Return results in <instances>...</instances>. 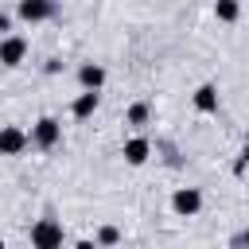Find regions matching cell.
<instances>
[{"label": "cell", "mask_w": 249, "mask_h": 249, "mask_svg": "<svg viewBox=\"0 0 249 249\" xmlns=\"http://www.w3.org/2000/svg\"><path fill=\"white\" fill-rule=\"evenodd\" d=\"M27 241H31V249H62L66 230H62V222H58L54 214H43V218H35V222H31Z\"/></svg>", "instance_id": "1"}, {"label": "cell", "mask_w": 249, "mask_h": 249, "mask_svg": "<svg viewBox=\"0 0 249 249\" xmlns=\"http://www.w3.org/2000/svg\"><path fill=\"white\" fill-rule=\"evenodd\" d=\"M62 144V121L58 117H39L35 124H31V132H27V148H39V152H51V148H58Z\"/></svg>", "instance_id": "2"}, {"label": "cell", "mask_w": 249, "mask_h": 249, "mask_svg": "<svg viewBox=\"0 0 249 249\" xmlns=\"http://www.w3.org/2000/svg\"><path fill=\"white\" fill-rule=\"evenodd\" d=\"M12 12H16V19H23V23H47V19L58 16V4H54V0H19Z\"/></svg>", "instance_id": "3"}, {"label": "cell", "mask_w": 249, "mask_h": 249, "mask_svg": "<svg viewBox=\"0 0 249 249\" xmlns=\"http://www.w3.org/2000/svg\"><path fill=\"white\" fill-rule=\"evenodd\" d=\"M27 51H31L27 35H19V31L4 35V39H0V66H4V70H16V66L27 58Z\"/></svg>", "instance_id": "4"}, {"label": "cell", "mask_w": 249, "mask_h": 249, "mask_svg": "<svg viewBox=\"0 0 249 249\" xmlns=\"http://www.w3.org/2000/svg\"><path fill=\"white\" fill-rule=\"evenodd\" d=\"M171 210H175L179 218H195V214L202 210V191H198V187H175Z\"/></svg>", "instance_id": "5"}, {"label": "cell", "mask_w": 249, "mask_h": 249, "mask_svg": "<svg viewBox=\"0 0 249 249\" xmlns=\"http://www.w3.org/2000/svg\"><path fill=\"white\" fill-rule=\"evenodd\" d=\"M121 156H124V163H128V167H144V163L152 160V140L136 132V136H128V140H124Z\"/></svg>", "instance_id": "6"}, {"label": "cell", "mask_w": 249, "mask_h": 249, "mask_svg": "<svg viewBox=\"0 0 249 249\" xmlns=\"http://www.w3.org/2000/svg\"><path fill=\"white\" fill-rule=\"evenodd\" d=\"M27 152V132L19 128V124H4L0 128V156H23Z\"/></svg>", "instance_id": "7"}, {"label": "cell", "mask_w": 249, "mask_h": 249, "mask_svg": "<svg viewBox=\"0 0 249 249\" xmlns=\"http://www.w3.org/2000/svg\"><path fill=\"white\" fill-rule=\"evenodd\" d=\"M78 86H82V93H101V86H105V66H101V62H82V66H78Z\"/></svg>", "instance_id": "8"}, {"label": "cell", "mask_w": 249, "mask_h": 249, "mask_svg": "<svg viewBox=\"0 0 249 249\" xmlns=\"http://www.w3.org/2000/svg\"><path fill=\"white\" fill-rule=\"evenodd\" d=\"M191 101H195V109H198L202 117L218 113V105H222V97H218V86H214V82H202V86L191 93Z\"/></svg>", "instance_id": "9"}, {"label": "cell", "mask_w": 249, "mask_h": 249, "mask_svg": "<svg viewBox=\"0 0 249 249\" xmlns=\"http://www.w3.org/2000/svg\"><path fill=\"white\" fill-rule=\"evenodd\" d=\"M97 105H101V93H78V97L70 101V117H74V121H89V117L97 113Z\"/></svg>", "instance_id": "10"}, {"label": "cell", "mask_w": 249, "mask_h": 249, "mask_svg": "<svg viewBox=\"0 0 249 249\" xmlns=\"http://www.w3.org/2000/svg\"><path fill=\"white\" fill-rule=\"evenodd\" d=\"M152 152H160V160H163L167 167H187V156H183L179 144H171V140H156Z\"/></svg>", "instance_id": "11"}, {"label": "cell", "mask_w": 249, "mask_h": 249, "mask_svg": "<svg viewBox=\"0 0 249 249\" xmlns=\"http://www.w3.org/2000/svg\"><path fill=\"white\" fill-rule=\"evenodd\" d=\"M148 121H152V105H148V101H132V105L124 109V124H128V128H144Z\"/></svg>", "instance_id": "12"}, {"label": "cell", "mask_w": 249, "mask_h": 249, "mask_svg": "<svg viewBox=\"0 0 249 249\" xmlns=\"http://www.w3.org/2000/svg\"><path fill=\"white\" fill-rule=\"evenodd\" d=\"M93 245H97V249H113V245H121V230H117L113 222L97 226V233H93Z\"/></svg>", "instance_id": "13"}, {"label": "cell", "mask_w": 249, "mask_h": 249, "mask_svg": "<svg viewBox=\"0 0 249 249\" xmlns=\"http://www.w3.org/2000/svg\"><path fill=\"white\" fill-rule=\"evenodd\" d=\"M214 16H218L222 23H233V19L241 16V4H237V0H218V4H214Z\"/></svg>", "instance_id": "14"}, {"label": "cell", "mask_w": 249, "mask_h": 249, "mask_svg": "<svg viewBox=\"0 0 249 249\" xmlns=\"http://www.w3.org/2000/svg\"><path fill=\"white\" fill-rule=\"evenodd\" d=\"M62 66H66V62H62L58 54H51V58L43 62V74H62Z\"/></svg>", "instance_id": "15"}, {"label": "cell", "mask_w": 249, "mask_h": 249, "mask_svg": "<svg viewBox=\"0 0 249 249\" xmlns=\"http://www.w3.org/2000/svg\"><path fill=\"white\" fill-rule=\"evenodd\" d=\"M245 163H249V152H245V148H241V152H237V156H233V175H237V179H241V175H245Z\"/></svg>", "instance_id": "16"}, {"label": "cell", "mask_w": 249, "mask_h": 249, "mask_svg": "<svg viewBox=\"0 0 249 249\" xmlns=\"http://www.w3.org/2000/svg\"><path fill=\"white\" fill-rule=\"evenodd\" d=\"M4 35H12V12L8 8H0V39Z\"/></svg>", "instance_id": "17"}, {"label": "cell", "mask_w": 249, "mask_h": 249, "mask_svg": "<svg viewBox=\"0 0 249 249\" xmlns=\"http://www.w3.org/2000/svg\"><path fill=\"white\" fill-rule=\"evenodd\" d=\"M245 245H249V233H245V230H237V233L230 237V249H245Z\"/></svg>", "instance_id": "18"}, {"label": "cell", "mask_w": 249, "mask_h": 249, "mask_svg": "<svg viewBox=\"0 0 249 249\" xmlns=\"http://www.w3.org/2000/svg\"><path fill=\"white\" fill-rule=\"evenodd\" d=\"M74 249H97V245H93V237H82V241H78Z\"/></svg>", "instance_id": "19"}, {"label": "cell", "mask_w": 249, "mask_h": 249, "mask_svg": "<svg viewBox=\"0 0 249 249\" xmlns=\"http://www.w3.org/2000/svg\"><path fill=\"white\" fill-rule=\"evenodd\" d=\"M0 249H8V245H4V241H0Z\"/></svg>", "instance_id": "20"}]
</instances>
